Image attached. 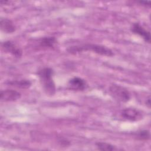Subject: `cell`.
Wrapping results in <instances>:
<instances>
[{
    "label": "cell",
    "mask_w": 151,
    "mask_h": 151,
    "mask_svg": "<svg viewBox=\"0 0 151 151\" xmlns=\"http://www.w3.org/2000/svg\"><path fill=\"white\" fill-rule=\"evenodd\" d=\"M109 91L110 96L118 101L126 103L130 99V93L129 90L120 85L113 84L109 87Z\"/></svg>",
    "instance_id": "3"
},
{
    "label": "cell",
    "mask_w": 151,
    "mask_h": 151,
    "mask_svg": "<svg viewBox=\"0 0 151 151\" xmlns=\"http://www.w3.org/2000/svg\"><path fill=\"white\" fill-rule=\"evenodd\" d=\"M68 86L70 89L73 90L83 91L87 87V83L82 78L74 77L68 81Z\"/></svg>",
    "instance_id": "8"
},
{
    "label": "cell",
    "mask_w": 151,
    "mask_h": 151,
    "mask_svg": "<svg viewBox=\"0 0 151 151\" xmlns=\"http://www.w3.org/2000/svg\"><path fill=\"white\" fill-rule=\"evenodd\" d=\"M0 28L2 31L6 34H12L16 30L14 22L11 19L5 18L1 19Z\"/></svg>",
    "instance_id": "9"
},
{
    "label": "cell",
    "mask_w": 151,
    "mask_h": 151,
    "mask_svg": "<svg viewBox=\"0 0 151 151\" xmlns=\"http://www.w3.org/2000/svg\"><path fill=\"white\" fill-rule=\"evenodd\" d=\"M131 31L134 34H137L142 37L144 41L147 43L150 42V33L149 31L146 30L142 25L139 23H133L131 27Z\"/></svg>",
    "instance_id": "6"
},
{
    "label": "cell",
    "mask_w": 151,
    "mask_h": 151,
    "mask_svg": "<svg viewBox=\"0 0 151 151\" xmlns=\"http://www.w3.org/2000/svg\"><path fill=\"white\" fill-rule=\"evenodd\" d=\"M67 51L68 53L71 54H76L83 51H92L97 54L107 57H111L114 55L113 51L109 48H107L104 45L94 44H86L79 45L71 46L67 48Z\"/></svg>",
    "instance_id": "1"
},
{
    "label": "cell",
    "mask_w": 151,
    "mask_h": 151,
    "mask_svg": "<svg viewBox=\"0 0 151 151\" xmlns=\"http://www.w3.org/2000/svg\"><path fill=\"white\" fill-rule=\"evenodd\" d=\"M146 106H147L149 108L150 107V97H149V96L148 98L146 99Z\"/></svg>",
    "instance_id": "15"
},
{
    "label": "cell",
    "mask_w": 151,
    "mask_h": 151,
    "mask_svg": "<svg viewBox=\"0 0 151 151\" xmlns=\"http://www.w3.org/2000/svg\"><path fill=\"white\" fill-rule=\"evenodd\" d=\"M96 145L99 150L102 151H113L119 149L116 146L107 142H99L96 143Z\"/></svg>",
    "instance_id": "12"
},
{
    "label": "cell",
    "mask_w": 151,
    "mask_h": 151,
    "mask_svg": "<svg viewBox=\"0 0 151 151\" xmlns=\"http://www.w3.org/2000/svg\"><path fill=\"white\" fill-rule=\"evenodd\" d=\"M8 84L15 86L18 88L27 89L31 86V82L26 79H22L19 80H12L8 82Z\"/></svg>",
    "instance_id": "10"
},
{
    "label": "cell",
    "mask_w": 151,
    "mask_h": 151,
    "mask_svg": "<svg viewBox=\"0 0 151 151\" xmlns=\"http://www.w3.org/2000/svg\"><path fill=\"white\" fill-rule=\"evenodd\" d=\"M2 49L5 52L11 54L14 57L19 58L22 55V50L11 41H5L1 44Z\"/></svg>",
    "instance_id": "5"
},
{
    "label": "cell",
    "mask_w": 151,
    "mask_h": 151,
    "mask_svg": "<svg viewBox=\"0 0 151 151\" xmlns=\"http://www.w3.org/2000/svg\"><path fill=\"white\" fill-rule=\"evenodd\" d=\"M39 43L41 47L45 48H52L57 43V40L54 37H45L41 38Z\"/></svg>",
    "instance_id": "11"
},
{
    "label": "cell",
    "mask_w": 151,
    "mask_h": 151,
    "mask_svg": "<svg viewBox=\"0 0 151 151\" xmlns=\"http://www.w3.org/2000/svg\"><path fill=\"white\" fill-rule=\"evenodd\" d=\"M1 100L4 102L15 101L21 98V93L15 90L6 89L1 91Z\"/></svg>",
    "instance_id": "7"
},
{
    "label": "cell",
    "mask_w": 151,
    "mask_h": 151,
    "mask_svg": "<svg viewBox=\"0 0 151 151\" xmlns=\"http://www.w3.org/2000/svg\"><path fill=\"white\" fill-rule=\"evenodd\" d=\"M53 70L48 67L42 68L37 72L41 84L45 93L50 96H53L55 93V84L53 80Z\"/></svg>",
    "instance_id": "2"
},
{
    "label": "cell",
    "mask_w": 151,
    "mask_h": 151,
    "mask_svg": "<svg viewBox=\"0 0 151 151\" xmlns=\"http://www.w3.org/2000/svg\"><path fill=\"white\" fill-rule=\"evenodd\" d=\"M139 4H142V5H148V6H150V1H139L138 2Z\"/></svg>",
    "instance_id": "14"
},
{
    "label": "cell",
    "mask_w": 151,
    "mask_h": 151,
    "mask_svg": "<svg viewBox=\"0 0 151 151\" xmlns=\"http://www.w3.org/2000/svg\"><path fill=\"white\" fill-rule=\"evenodd\" d=\"M135 137L140 140H147L150 139V132L147 130H142L137 132L135 134Z\"/></svg>",
    "instance_id": "13"
},
{
    "label": "cell",
    "mask_w": 151,
    "mask_h": 151,
    "mask_svg": "<svg viewBox=\"0 0 151 151\" xmlns=\"http://www.w3.org/2000/svg\"><path fill=\"white\" fill-rule=\"evenodd\" d=\"M120 116L123 119L130 122L139 121L143 117L142 112L133 107H127L123 109L120 112Z\"/></svg>",
    "instance_id": "4"
}]
</instances>
